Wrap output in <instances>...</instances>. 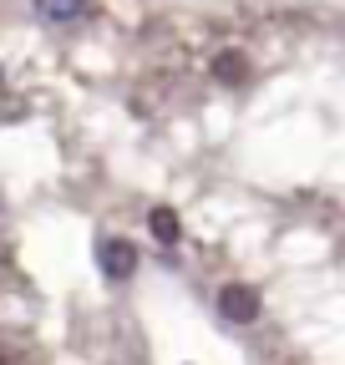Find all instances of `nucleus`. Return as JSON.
I'll use <instances>...</instances> for the list:
<instances>
[{
    "label": "nucleus",
    "instance_id": "4",
    "mask_svg": "<svg viewBox=\"0 0 345 365\" xmlns=\"http://www.w3.org/2000/svg\"><path fill=\"white\" fill-rule=\"evenodd\" d=\"M213 76H219L224 86H239L249 76V56L244 51H219V56H213Z\"/></svg>",
    "mask_w": 345,
    "mask_h": 365
},
{
    "label": "nucleus",
    "instance_id": "2",
    "mask_svg": "<svg viewBox=\"0 0 345 365\" xmlns=\"http://www.w3.org/2000/svg\"><path fill=\"white\" fill-rule=\"evenodd\" d=\"M86 11H92V0H36V16L51 26H76Z\"/></svg>",
    "mask_w": 345,
    "mask_h": 365
},
{
    "label": "nucleus",
    "instance_id": "5",
    "mask_svg": "<svg viewBox=\"0 0 345 365\" xmlns=\"http://www.w3.org/2000/svg\"><path fill=\"white\" fill-rule=\"evenodd\" d=\"M148 223H153V239H158V244H178V239H183L178 213H172V208H153V213H148Z\"/></svg>",
    "mask_w": 345,
    "mask_h": 365
},
{
    "label": "nucleus",
    "instance_id": "6",
    "mask_svg": "<svg viewBox=\"0 0 345 365\" xmlns=\"http://www.w3.org/2000/svg\"><path fill=\"white\" fill-rule=\"evenodd\" d=\"M0 365H21V360H16V350H0Z\"/></svg>",
    "mask_w": 345,
    "mask_h": 365
},
{
    "label": "nucleus",
    "instance_id": "1",
    "mask_svg": "<svg viewBox=\"0 0 345 365\" xmlns=\"http://www.w3.org/2000/svg\"><path fill=\"white\" fill-rule=\"evenodd\" d=\"M219 309H224V319H234V325H254L259 319V289L234 279V284L219 289Z\"/></svg>",
    "mask_w": 345,
    "mask_h": 365
},
{
    "label": "nucleus",
    "instance_id": "3",
    "mask_svg": "<svg viewBox=\"0 0 345 365\" xmlns=\"http://www.w3.org/2000/svg\"><path fill=\"white\" fill-rule=\"evenodd\" d=\"M102 269L112 274V279H127V274L138 269V249L127 244V239H107L102 244Z\"/></svg>",
    "mask_w": 345,
    "mask_h": 365
}]
</instances>
